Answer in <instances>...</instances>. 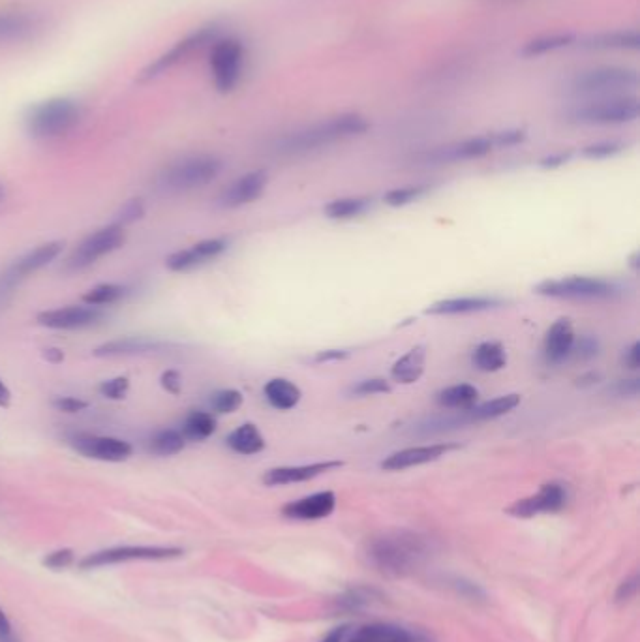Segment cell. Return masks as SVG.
<instances>
[{
    "label": "cell",
    "instance_id": "cell-60",
    "mask_svg": "<svg viewBox=\"0 0 640 642\" xmlns=\"http://www.w3.org/2000/svg\"><path fill=\"white\" fill-rule=\"evenodd\" d=\"M44 355H46V359L49 363H61L62 359H64V355H62L61 350H57V348H49V350H46Z\"/></svg>",
    "mask_w": 640,
    "mask_h": 642
},
{
    "label": "cell",
    "instance_id": "cell-43",
    "mask_svg": "<svg viewBox=\"0 0 640 642\" xmlns=\"http://www.w3.org/2000/svg\"><path fill=\"white\" fill-rule=\"evenodd\" d=\"M350 393L355 397L383 395V393H391V385L383 378H368V380L351 385Z\"/></svg>",
    "mask_w": 640,
    "mask_h": 642
},
{
    "label": "cell",
    "instance_id": "cell-61",
    "mask_svg": "<svg viewBox=\"0 0 640 642\" xmlns=\"http://www.w3.org/2000/svg\"><path fill=\"white\" fill-rule=\"evenodd\" d=\"M4 198H6V188H4V184H0V203L4 201Z\"/></svg>",
    "mask_w": 640,
    "mask_h": 642
},
{
    "label": "cell",
    "instance_id": "cell-20",
    "mask_svg": "<svg viewBox=\"0 0 640 642\" xmlns=\"http://www.w3.org/2000/svg\"><path fill=\"white\" fill-rule=\"evenodd\" d=\"M44 27L42 17L27 10H2L0 12V46L23 44L36 38Z\"/></svg>",
    "mask_w": 640,
    "mask_h": 642
},
{
    "label": "cell",
    "instance_id": "cell-42",
    "mask_svg": "<svg viewBox=\"0 0 640 642\" xmlns=\"http://www.w3.org/2000/svg\"><path fill=\"white\" fill-rule=\"evenodd\" d=\"M624 149L625 145L620 141H599V143H592V145L584 147L582 154L592 160H605V158L622 153Z\"/></svg>",
    "mask_w": 640,
    "mask_h": 642
},
{
    "label": "cell",
    "instance_id": "cell-11",
    "mask_svg": "<svg viewBox=\"0 0 640 642\" xmlns=\"http://www.w3.org/2000/svg\"><path fill=\"white\" fill-rule=\"evenodd\" d=\"M61 241H51L46 245L36 246L25 256L17 258L2 275H0V303H6V299L14 293L17 284L25 280L27 276L42 271L49 263L57 260L62 252Z\"/></svg>",
    "mask_w": 640,
    "mask_h": 642
},
{
    "label": "cell",
    "instance_id": "cell-35",
    "mask_svg": "<svg viewBox=\"0 0 640 642\" xmlns=\"http://www.w3.org/2000/svg\"><path fill=\"white\" fill-rule=\"evenodd\" d=\"M586 47L592 49H616V51H637L640 47V36L637 31H614L597 34L588 40Z\"/></svg>",
    "mask_w": 640,
    "mask_h": 642
},
{
    "label": "cell",
    "instance_id": "cell-39",
    "mask_svg": "<svg viewBox=\"0 0 640 642\" xmlns=\"http://www.w3.org/2000/svg\"><path fill=\"white\" fill-rule=\"evenodd\" d=\"M128 295V288L122 284H100L83 295V303L96 308L115 305Z\"/></svg>",
    "mask_w": 640,
    "mask_h": 642
},
{
    "label": "cell",
    "instance_id": "cell-23",
    "mask_svg": "<svg viewBox=\"0 0 640 642\" xmlns=\"http://www.w3.org/2000/svg\"><path fill=\"white\" fill-rule=\"evenodd\" d=\"M575 329L571 320H558L545 335L543 340V357L549 365H562L571 359L575 346Z\"/></svg>",
    "mask_w": 640,
    "mask_h": 642
},
{
    "label": "cell",
    "instance_id": "cell-2",
    "mask_svg": "<svg viewBox=\"0 0 640 642\" xmlns=\"http://www.w3.org/2000/svg\"><path fill=\"white\" fill-rule=\"evenodd\" d=\"M370 124L361 115H338L333 119L310 124L301 130L286 134L276 141L275 149L282 154H308L320 151L323 147L335 145L338 141L355 138L365 134Z\"/></svg>",
    "mask_w": 640,
    "mask_h": 642
},
{
    "label": "cell",
    "instance_id": "cell-46",
    "mask_svg": "<svg viewBox=\"0 0 640 642\" xmlns=\"http://www.w3.org/2000/svg\"><path fill=\"white\" fill-rule=\"evenodd\" d=\"M609 393L614 398H637L640 393V380L639 378L618 380L612 387H609Z\"/></svg>",
    "mask_w": 640,
    "mask_h": 642
},
{
    "label": "cell",
    "instance_id": "cell-13",
    "mask_svg": "<svg viewBox=\"0 0 640 642\" xmlns=\"http://www.w3.org/2000/svg\"><path fill=\"white\" fill-rule=\"evenodd\" d=\"M72 449L83 455L85 459L100 460V462H124L130 459L134 449L128 442L113 436H96V434H72L68 438Z\"/></svg>",
    "mask_w": 640,
    "mask_h": 642
},
{
    "label": "cell",
    "instance_id": "cell-22",
    "mask_svg": "<svg viewBox=\"0 0 640 642\" xmlns=\"http://www.w3.org/2000/svg\"><path fill=\"white\" fill-rule=\"evenodd\" d=\"M344 642H430L425 633L397 624H366L355 629Z\"/></svg>",
    "mask_w": 640,
    "mask_h": 642
},
{
    "label": "cell",
    "instance_id": "cell-56",
    "mask_svg": "<svg viewBox=\"0 0 640 642\" xmlns=\"http://www.w3.org/2000/svg\"><path fill=\"white\" fill-rule=\"evenodd\" d=\"M637 590H639V577L635 575L631 581H625L622 586H620V590H618V601H624V599H631V597L635 596L637 594Z\"/></svg>",
    "mask_w": 640,
    "mask_h": 642
},
{
    "label": "cell",
    "instance_id": "cell-28",
    "mask_svg": "<svg viewBox=\"0 0 640 642\" xmlns=\"http://www.w3.org/2000/svg\"><path fill=\"white\" fill-rule=\"evenodd\" d=\"M425 365H427V348L415 346L393 365L391 378L393 382L402 383V385L419 382L421 376L425 374Z\"/></svg>",
    "mask_w": 640,
    "mask_h": 642
},
{
    "label": "cell",
    "instance_id": "cell-6",
    "mask_svg": "<svg viewBox=\"0 0 640 642\" xmlns=\"http://www.w3.org/2000/svg\"><path fill=\"white\" fill-rule=\"evenodd\" d=\"M537 295L550 299H565V301H612L620 297L622 288L599 276H564L545 280L535 288Z\"/></svg>",
    "mask_w": 640,
    "mask_h": 642
},
{
    "label": "cell",
    "instance_id": "cell-21",
    "mask_svg": "<svg viewBox=\"0 0 640 642\" xmlns=\"http://www.w3.org/2000/svg\"><path fill=\"white\" fill-rule=\"evenodd\" d=\"M342 466H344V462H340V460H325V462H312V464H301V466H282V468H273L263 475V483L267 487L305 483V481L316 479L320 475L338 470Z\"/></svg>",
    "mask_w": 640,
    "mask_h": 642
},
{
    "label": "cell",
    "instance_id": "cell-1",
    "mask_svg": "<svg viewBox=\"0 0 640 642\" xmlns=\"http://www.w3.org/2000/svg\"><path fill=\"white\" fill-rule=\"evenodd\" d=\"M432 552L427 535L412 530H389L368 543V560L389 577H406L423 566Z\"/></svg>",
    "mask_w": 640,
    "mask_h": 642
},
{
    "label": "cell",
    "instance_id": "cell-18",
    "mask_svg": "<svg viewBox=\"0 0 640 642\" xmlns=\"http://www.w3.org/2000/svg\"><path fill=\"white\" fill-rule=\"evenodd\" d=\"M496 149L492 136H477V138L455 141L449 145H443L438 149H432L430 153L423 156V162L427 164H457L466 162L473 158H483L485 154L492 153Z\"/></svg>",
    "mask_w": 640,
    "mask_h": 642
},
{
    "label": "cell",
    "instance_id": "cell-57",
    "mask_svg": "<svg viewBox=\"0 0 640 642\" xmlns=\"http://www.w3.org/2000/svg\"><path fill=\"white\" fill-rule=\"evenodd\" d=\"M348 629H350L348 626L336 627L321 642H344V639L348 637Z\"/></svg>",
    "mask_w": 640,
    "mask_h": 642
},
{
    "label": "cell",
    "instance_id": "cell-8",
    "mask_svg": "<svg viewBox=\"0 0 640 642\" xmlns=\"http://www.w3.org/2000/svg\"><path fill=\"white\" fill-rule=\"evenodd\" d=\"M218 31L220 29H218L216 23H209V25H203L196 31L186 34L177 44L169 47L166 53L156 57L147 68H143V72L139 74V81L147 83V81H153L156 77L164 76L171 68L179 66L181 62L199 53L203 47L213 46L214 40L218 38Z\"/></svg>",
    "mask_w": 640,
    "mask_h": 642
},
{
    "label": "cell",
    "instance_id": "cell-54",
    "mask_svg": "<svg viewBox=\"0 0 640 642\" xmlns=\"http://www.w3.org/2000/svg\"><path fill=\"white\" fill-rule=\"evenodd\" d=\"M0 642H19V639L16 637V631L14 627L10 624L8 616L4 609L0 607Z\"/></svg>",
    "mask_w": 640,
    "mask_h": 642
},
{
    "label": "cell",
    "instance_id": "cell-19",
    "mask_svg": "<svg viewBox=\"0 0 640 642\" xmlns=\"http://www.w3.org/2000/svg\"><path fill=\"white\" fill-rule=\"evenodd\" d=\"M267 183L269 177L263 169L244 173L243 177H239L222 190V194L218 196V205L224 209H239L244 205H250L263 196Z\"/></svg>",
    "mask_w": 640,
    "mask_h": 642
},
{
    "label": "cell",
    "instance_id": "cell-29",
    "mask_svg": "<svg viewBox=\"0 0 640 642\" xmlns=\"http://www.w3.org/2000/svg\"><path fill=\"white\" fill-rule=\"evenodd\" d=\"M263 395L275 410L288 412L301 402L303 391L297 383L290 382L286 378H275V380L265 383Z\"/></svg>",
    "mask_w": 640,
    "mask_h": 642
},
{
    "label": "cell",
    "instance_id": "cell-48",
    "mask_svg": "<svg viewBox=\"0 0 640 642\" xmlns=\"http://www.w3.org/2000/svg\"><path fill=\"white\" fill-rule=\"evenodd\" d=\"M51 406H53L57 412L79 413L89 408V402H85V400L76 397H57L51 400Z\"/></svg>",
    "mask_w": 640,
    "mask_h": 642
},
{
    "label": "cell",
    "instance_id": "cell-10",
    "mask_svg": "<svg viewBox=\"0 0 640 642\" xmlns=\"http://www.w3.org/2000/svg\"><path fill=\"white\" fill-rule=\"evenodd\" d=\"M181 554L183 551L177 547L126 545V547H113V549L89 554L79 562V566L83 569H98V567L117 566L128 562H162V560L179 558Z\"/></svg>",
    "mask_w": 640,
    "mask_h": 642
},
{
    "label": "cell",
    "instance_id": "cell-26",
    "mask_svg": "<svg viewBox=\"0 0 640 642\" xmlns=\"http://www.w3.org/2000/svg\"><path fill=\"white\" fill-rule=\"evenodd\" d=\"M169 344L153 340V338L128 337L117 338L98 346L94 350L96 357H132V355H149V353H162L168 350Z\"/></svg>",
    "mask_w": 640,
    "mask_h": 642
},
{
    "label": "cell",
    "instance_id": "cell-31",
    "mask_svg": "<svg viewBox=\"0 0 640 642\" xmlns=\"http://www.w3.org/2000/svg\"><path fill=\"white\" fill-rule=\"evenodd\" d=\"M226 444L233 453L250 457V455H258L265 449V438L256 425L244 423L229 434Z\"/></svg>",
    "mask_w": 640,
    "mask_h": 642
},
{
    "label": "cell",
    "instance_id": "cell-45",
    "mask_svg": "<svg viewBox=\"0 0 640 642\" xmlns=\"http://www.w3.org/2000/svg\"><path fill=\"white\" fill-rule=\"evenodd\" d=\"M98 389H100L102 397L109 398V400H121L126 397V393L130 389V380L126 376H119V378L100 383Z\"/></svg>",
    "mask_w": 640,
    "mask_h": 642
},
{
    "label": "cell",
    "instance_id": "cell-5",
    "mask_svg": "<svg viewBox=\"0 0 640 642\" xmlns=\"http://www.w3.org/2000/svg\"><path fill=\"white\" fill-rule=\"evenodd\" d=\"M640 115L637 96H601L567 109L565 119L569 123L607 126V124L635 123Z\"/></svg>",
    "mask_w": 640,
    "mask_h": 642
},
{
    "label": "cell",
    "instance_id": "cell-34",
    "mask_svg": "<svg viewBox=\"0 0 640 642\" xmlns=\"http://www.w3.org/2000/svg\"><path fill=\"white\" fill-rule=\"evenodd\" d=\"M186 442H205L216 432V419L211 412L205 410H192L184 417L181 428Z\"/></svg>",
    "mask_w": 640,
    "mask_h": 642
},
{
    "label": "cell",
    "instance_id": "cell-15",
    "mask_svg": "<svg viewBox=\"0 0 640 642\" xmlns=\"http://www.w3.org/2000/svg\"><path fill=\"white\" fill-rule=\"evenodd\" d=\"M104 320L102 308L96 306H64L55 310H46L36 316V321L47 327V329H62V331H74V329H85Z\"/></svg>",
    "mask_w": 640,
    "mask_h": 642
},
{
    "label": "cell",
    "instance_id": "cell-55",
    "mask_svg": "<svg viewBox=\"0 0 640 642\" xmlns=\"http://www.w3.org/2000/svg\"><path fill=\"white\" fill-rule=\"evenodd\" d=\"M569 160H571V153L550 154V156H545V158L541 160V168H560V166H564L565 162H569Z\"/></svg>",
    "mask_w": 640,
    "mask_h": 642
},
{
    "label": "cell",
    "instance_id": "cell-24",
    "mask_svg": "<svg viewBox=\"0 0 640 642\" xmlns=\"http://www.w3.org/2000/svg\"><path fill=\"white\" fill-rule=\"evenodd\" d=\"M336 507L335 492L325 490L284 505L282 513L291 520H320L329 517Z\"/></svg>",
    "mask_w": 640,
    "mask_h": 642
},
{
    "label": "cell",
    "instance_id": "cell-25",
    "mask_svg": "<svg viewBox=\"0 0 640 642\" xmlns=\"http://www.w3.org/2000/svg\"><path fill=\"white\" fill-rule=\"evenodd\" d=\"M502 299L488 297V295H468V297H453L443 299L427 308V314L432 316H464V314H477L502 306Z\"/></svg>",
    "mask_w": 640,
    "mask_h": 642
},
{
    "label": "cell",
    "instance_id": "cell-7",
    "mask_svg": "<svg viewBox=\"0 0 640 642\" xmlns=\"http://www.w3.org/2000/svg\"><path fill=\"white\" fill-rule=\"evenodd\" d=\"M639 72L624 66H599L580 72L571 79L569 89L579 96H607L616 92L631 91L639 87Z\"/></svg>",
    "mask_w": 640,
    "mask_h": 642
},
{
    "label": "cell",
    "instance_id": "cell-50",
    "mask_svg": "<svg viewBox=\"0 0 640 642\" xmlns=\"http://www.w3.org/2000/svg\"><path fill=\"white\" fill-rule=\"evenodd\" d=\"M492 138H494L496 147H515V145H519L526 139V132L515 128V130H505V132L492 134Z\"/></svg>",
    "mask_w": 640,
    "mask_h": 642
},
{
    "label": "cell",
    "instance_id": "cell-44",
    "mask_svg": "<svg viewBox=\"0 0 640 642\" xmlns=\"http://www.w3.org/2000/svg\"><path fill=\"white\" fill-rule=\"evenodd\" d=\"M599 340L595 337H580L575 340V346H573V352H571V359L575 361H592L597 355H599Z\"/></svg>",
    "mask_w": 640,
    "mask_h": 642
},
{
    "label": "cell",
    "instance_id": "cell-58",
    "mask_svg": "<svg viewBox=\"0 0 640 642\" xmlns=\"http://www.w3.org/2000/svg\"><path fill=\"white\" fill-rule=\"evenodd\" d=\"M348 357V352H338V350H329V352H320L316 355L318 363H327V361H336Z\"/></svg>",
    "mask_w": 640,
    "mask_h": 642
},
{
    "label": "cell",
    "instance_id": "cell-40",
    "mask_svg": "<svg viewBox=\"0 0 640 642\" xmlns=\"http://www.w3.org/2000/svg\"><path fill=\"white\" fill-rule=\"evenodd\" d=\"M243 393L237 389H220L209 398V406L214 413L226 415L237 412L243 406Z\"/></svg>",
    "mask_w": 640,
    "mask_h": 642
},
{
    "label": "cell",
    "instance_id": "cell-53",
    "mask_svg": "<svg viewBox=\"0 0 640 642\" xmlns=\"http://www.w3.org/2000/svg\"><path fill=\"white\" fill-rule=\"evenodd\" d=\"M622 363H624L625 368L629 370H639L640 368V344L639 342H633L627 350L624 352V357H622Z\"/></svg>",
    "mask_w": 640,
    "mask_h": 642
},
{
    "label": "cell",
    "instance_id": "cell-30",
    "mask_svg": "<svg viewBox=\"0 0 640 642\" xmlns=\"http://www.w3.org/2000/svg\"><path fill=\"white\" fill-rule=\"evenodd\" d=\"M436 402L442 410L449 412H464L479 404V389L472 383H455L442 389L436 395Z\"/></svg>",
    "mask_w": 640,
    "mask_h": 642
},
{
    "label": "cell",
    "instance_id": "cell-9",
    "mask_svg": "<svg viewBox=\"0 0 640 642\" xmlns=\"http://www.w3.org/2000/svg\"><path fill=\"white\" fill-rule=\"evenodd\" d=\"M211 74L214 87L231 92L241 81L244 66V46L237 38H216L211 49Z\"/></svg>",
    "mask_w": 640,
    "mask_h": 642
},
{
    "label": "cell",
    "instance_id": "cell-49",
    "mask_svg": "<svg viewBox=\"0 0 640 642\" xmlns=\"http://www.w3.org/2000/svg\"><path fill=\"white\" fill-rule=\"evenodd\" d=\"M72 562H74V551H70V549L51 552L44 558V566L49 567V569H55V571L72 566Z\"/></svg>",
    "mask_w": 640,
    "mask_h": 642
},
{
    "label": "cell",
    "instance_id": "cell-3",
    "mask_svg": "<svg viewBox=\"0 0 640 642\" xmlns=\"http://www.w3.org/2000/svg\"><path fill=\"white\" fill-rule=\"evenodd\" d=\"M83 119V106L76 98L55 96L29 107L25 130L34 139H57L72 132Z\"/></svg>",
    "mask_w": 640,
    "mask_h": 642
},
{
    "label": "cell",
    "instance_id": "cell-36",
    "mask_svg": "<svg viewBox=\"0 0 640 642\" xmlns=\"http://www.w3.org/2000/svg\"><path fill=\"white\" fill-rule=\"evenodd\" d=\"M184 445H186V438L181 430L162 428L151 436L149 451L156 457H173L183 451Z\"/></svg>",
    "mask_w": 640,
    "mask_h": 642
},
{
    "label": "cell",
    "instance_id": "cell-33",
    "mask_svg": "<svg viewBox=\"0 0 640 642\" xmlns=\"http://www.w3.org/2000/svg\"><path fill=\"white\" fill-rule=\"evenodd\" d=\"M473 368L479 372H498L507 365V353L500 342H481L472 353Z\"/></svg>",
    "mask_w": 640,
    "mask_h": 642
},
{
    "label": "cell",
    "instance_id": "cell-16",
    "mask_svg": "<svg viewBox=\"0 0 640 642\" xmlns=\"http://www.w3.org/2000/svg\"><path fill=\"white\" fill-rule=\"evenodd\" d=\"M228 248L229 241L224 237L205 239V241H199L186 250H179V252L171 254L166 260V265L173 273H188V271L199 269L216 258H220Z\"/></svg>",
    "mask_w": 640,
    "mask_h": 642
},
{
    "label": "cell",
    "instance_id": "cell-52",
    "mask_svg": "<svg viewBox=\"0 0 640 642\" xmlns=\"http://www.w3.org/2000/svg\"><path fill=\"white\" fill-rule=\"evenodd\" d=\"M162 387L171 393V395H179L183 389V376L177 370H168L162 374Z\"/></svg>",
    "mask_w": 640,
    "mask_h": 642
},
{
    "label": "cell",
    "instance_id": "cell-37",
    "mask_svg": "<svg viewBox=\"0 0 640 642\" xmlns=\"http://www.w3.org/2000/svg\"><path fill=\"white\" fill-rule=\"evenodd\" d=\"M370 207H372L370 198H340L327 203L323 211L331 220H351L365 214Z\"/></svg>",
    "mask_w": 640,
    "mask_h": 642
},
{
    "label": "cell",
    "instance_id": "cell-38",
    "mask_svg": "<svg viewBox=\"0 0 640 642\" xmlns=\"http://www.w3.org/2000/svg\"><path fill=\"white\" fill-rule=\"evenodd\" d=\"M571 44H575V34H571V32H560V34H552V36L535 38V40L528 42L526 46L522 47L520 53H522L524 57H528V59H534V57H541V55H547V53H552V51L569 47Z\"/></svg>",
    "mask_w": 640,
    "mask_h": 642
},
{
    "label": "cell",
    "instance_id": "cell-4",
    "mask_svg": "<svg viewBox=\"0 0 640 642\" xmlns=\"http://www.w3.org/2000/svg\"><path fill=\"white\" fill-rule=\"evenodd\" d=\"M224 162L213 154H192L169 164L158 177V184L168 194H183L203 188L218 179Z\"/></svg>",
    "mask_w": 640,
    "mask_h": 642
},
{
    "label": "cell",
    "instance_id": "cell-41",
    "mask_svg": "<svg viewBox=\"0 0 640 642\" xmlns=\"http://www.w3.org/2000/svg\"><path fill=\"white\" fill-rule=\"evenodd\" d=\"M428 192L427 184H413V186H402V188H395V190H389L385 196H383V201L389 205V207H406L410 205L413 201H417L419 198H423Z\"/></svg>",
    "mask_w": 640,
    "mask_h": 642
},
{
    "label": "cell",
    "instance_id": "cell-32",
    "mask_svg": "<svg viewBox=\"0 0 640 642\" xmlns=\"http://www.w3.org/2000/svg\"><path fill=\"white\" fill-rule=\"evenodd\" d=\"M520 404V395H503V397L492 398L483 404H475L470 408V415H472L473 425H479L483 421H492L503 417L507 413L513 412Z\"/></svg>",
    "mask_w": 640,
    "mask_h": 642
},
{
    "label": "cell",
    "instance_id": "cell-27",
    "mask_svg": "<svg viewBox=\"0 0 640 642\" xmlns=\"http://www.w3.org/2000/svg\"><path fill=\"white\" fill-rule=\"evenodd\" d=\"M470 425H473L470 410H464V412L443 410L442 413L427 417L421 423L413 425V434H417V436H436V434L453 432V430L470 427Z\"/></svg>",
    "mask_w": 640,
    "mask_h": 642
},
{
    "label": "cell",
    "instance_id": "cell-59",
    "mask_svg": "<svg viewBox=\"0 0 640 642\" xmlns=\"http://www.w3.org/2000/svg\"><path fill=\"white\" fill-rule=\"evenodd\" d=\"M12 404V393L8 385L0 380V408H8Z\"/></svg>",
    "mask_w": 640,
    "mask_h": 642
},
{
    "label": "cell",
    "instance_id": "cell-12",
    "mask_svg": "<svg viewBox=\"0 0 640 642\" xmlns=\"http://www.w3.org/2000/svg\"><path fill=\"white\" fill-rule=\"evenodd\" d=\"M124 228L121 224H111L102 230L91 233L87 239H83L72 256L66 261V267L70 271H83L94 265L100 258L119 250L124 245Z\"/></svg>",
    "mask_w": 640,
    "mask_h": 642
},
{
    "label": "cell",
    "instance_id": "cell-17",
    "mask_svg": "<svg viewBox=\"0 0 640 642\" xmlns=\"http://www.w3.org/2000/svg\"><path fill=\"white\" fill-rule=\"evenodd\" d=\"M460 449V445L451 444V442H440V444L415 445V447H406L400 449L397 453L389 455L387 459L381 462V470L385 472H400L408 468H417L428 462L440 460L445 455L453 453Z\"/></svg>",
    "mask_w": 640,
    "mask_h": 642
},
{
    "label": "cell",
    "instance_id": "cell-47",
    "mask_svg": "<svg viewBox=\"0 0 640 642\" xmlns=\"http://www.w3.org/2000/svg\"><path fill=\"white\" fill-rule=\"evenodd\" d=\"M370 596L372 592H366V590H351L346 596L340 597V605L346 611H359L370 603Z\"/></svg>",
    "mask_w": 640,
    "mask_h": 642
},
{
    "label": "cell",
    "instance_id": "cell-14",
    "mask_svg": "<svg viewBox=\"0 0 640 642\" xmlns=\"http://www.w3.org/2000/svg\"><path fill=\"white\" fill-rule=\"evenodd\" d=\"M565 504H567V489L564 485L562 483H547L539 489V492L511 505L507 509V513L513 517H519V519H530L535 515L558 513L564 509Z\"/></svg>",
    "mask_w": 640,
    "mask_h": 642
},
{
    "label": "cell",
    "instance_id": "cell-51",
    "mask_svg": "<svg viewBox=\"0 0 640 642\" xmlns=\"http://www.w3.org/2000/svg\"><path fill=\"white\" fill-rule=\"evenodd\" d=\"M143 214H145L143 201H141V199H130L128 203H124V207H122L119 216H121L122 224H132V222H136L139 218H143Z\"/></svg>",
    "mask_w": 640,
    "mask_h": 642
}]
</instances>
